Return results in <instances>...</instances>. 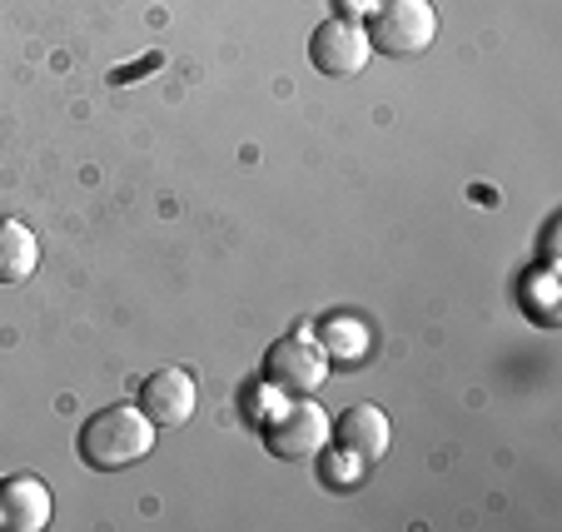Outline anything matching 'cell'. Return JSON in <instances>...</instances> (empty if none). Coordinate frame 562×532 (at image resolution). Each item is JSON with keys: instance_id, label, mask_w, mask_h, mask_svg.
Returning a JSON list of instances; mask_svg holds the SVG:
<instances>
[{"instance_id": "6da1fadb", "label": "cell", "mask_w": 562, "mask_h": 532, "mask_svg": "<svg viewBox=\"0 0 562 532\" xmlns=\"http://www.w3.org/2000/svg\"><path fill=\"white\" fill-rule=\"evenodd\" d=\"M155 448V423L139 414V404H110L100 414H90L80 423V438H75V453L80 463L95 473H125L135 468L139 459H149Z\"/></svg>"}, {"instance_id": "7a4b0ae2", "label": "cell", "mask_w": 562, "mask_h": 532, "mask_svg": "<svg viewBox=\"0 0 562 532\" xmlns=\"http://www.w3.org/2000/svg\"><path fill=\"white\" fill-rule=\"evenodd\" d=\"M329 433H334V423L314 398H289V404H279L274 414L265 418V443H269V453L284 463L324 453V448H329Z\"/></svg>"}, {"instance_id": "3957f363", "label": "cell", "mask_w": 562, "mask_h": 532, "mask_svg": "<svg viewBox=\"0 0 562 532\" xmlns=\"http://www.w3.org/2000/svg\"><path fill=\"white\" fill-rule=\"evenodd\" d=\"M438 35L434 0H383L373 11L369 45L383 55H424Z\"/></svg>"}, {"instance_id": "277c9868", "label": "cell", "mask_w": 562, "mask_h": 532, "mask_svg": "<svg viewBox=\"0 0 562 532\" xmlns=\"http://www.w3.org/2000/svg\"><path fill=\"white\" fill-rule=\"evenodd\" d=\"M324 378H329V359H324V349L308 343L304 333L279 339L265 359V384L284 398H314L318 388H324Z\"/></svg>"}, {"instance_id": "5b68a950", "label": "cell", "mask_w": 562, "mask_h": 532, "mask_svg": "<svg viewBox=\"0 0 562 532\" xmlns=\"http://www.w3.org/2000/svg\"><path fill=\"white\" fill-rule=\"evenodd\" d=\"M373 45H369V31L353 21H324L314 35H308V65L329 80H349L369 65Z\"/></svg>"}, {"instance_id": "8992f818", "label": "cell", "mask_w": 562, "mask_h": 532, "mask_svg": "<svg viewBox=\"0 0 562 532\" xmlns=\"http://www.w3.org/2000/svg\"><path fill=\"white\" fill-rule=\"evenodd\" d=\"M389 438H393V428H389V414H383V408L353 404V408H344L339 414L329 443L339 448V453H349L359 468H373V463L389 453Z\"/></svg>"}, {"instance_id": "52a82bcc", "label": "cell", "mask_w": 562, "mask_h": 532, "mask_svg": "<svg viewBox=\"0 0 562 532\" xmlns=\"http://www.w3.org/2000/svg\"><path fill=\"white\" fill-rule=\"evenodd\" d=\"M194 404H200V394H194V378L184 369H155L145 384H139V414L155 428L190 423Z\"/></svg>"}, {"instance_id": "ba28073f", "label": "cell", "mask_w": 562, "mask_h": 532, "mask_svg": "<svg viewBox=\"0 0 562 532\" xmlns=\"http://www.w3.org/2000/svg\"><path fill=\"white\" fill-rule=\"evenodd\" d=\"M50 522V488L31 473L0 483V528L11 532H41Z\"/></svg>"}, {"instance_id": "9c48e42d", "label": "cell", "mask_w": 562, "mask_h": 532, "mask_svg": "<svg viewBox=\"0 0 562 532\" xmlns=\"http://www.w3.org/2000/svg\"><path fill=\"white\" fill-rule=\"evenodd\" d=\"M41 269V239L25 219H0V284H25Z\"/></svg>"}, {"instance_id": "30bf717a", "label": "cell", "mask_w": 562, "mask_h": 532, "mask_svg": "<svg viewBox=\"0 0 562 532\" xmlns=\"http://www.w3.org/2000/svg\"><path fill=\"white\" fill-rule=\"evenodd\" d=\"M318 339H324V359H334V363H359L369 353V329H363V319H349V314L324 319Z\"/></svg>"}, {"instance_id": "8fae6325", "label": "cell", "mask_w": 562, "mask_h": 532, "mask_svg": "<svg viewBox=\"0 0 562 532\" xmlns=\"http://www.w3.org/2000/svg\"><path fill=\"white\" fill-rule=\"evenodd\" d=\"M155 65H159V55H149V60H139V65H135V70H115V75H110V80H115V86H130V75H139V70H155Z\"/></svg>"}]
</instances>
